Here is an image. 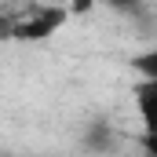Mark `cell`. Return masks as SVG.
I'll list each match as a JSON object with an SVG mask.
<instances>
[{"mask_svg":"<svg viewBox=\"0 0 157 157\" xmlns=\"http://www.w3.org/2000/svg\"><path fill=\"white\" fill-rule=\"evenodd\" d=\"M66 18H70V7L37 4V7H29V15H26L22 22H15L7 33L15 40H48V37H55V33L66 26Z\"/></svg>","mask_w":157,"mask_h":157,"instance_id":"obj_1","label":"cell"},{"mask_svg":"<svg viewBox=\"0 0 157 157\" xmlns=\"http://www.w3.org/2000/svg\"><path fill=\"white\" fill-rule=\"evenodd\" d=\"M132 102H135V117L143 121V132H157V80H135Z\"/></svg>","mask_w":157,"mask_h":157,"instance_id":"obj_2","label":"cell"},{"mask_svg":"<svg viewBox=\"0 0 157 157\" xmlns=\"http://www.w3.org/2000/svg\"><path fill=\"white\" fill-rule=\"evenodd\" d=\"M132 70H135L139 80H157V44L143 48L139 55H132Z\"/></svg>","mask_w":157,"mask_h":157,"instance_id":"obj_3","label":"cell"},{"mask_svg":"<svg viewBox=\"0 0 157 157\" xmlns=\"http://www.w3.org/2000/svg\"><path fill=\"white\" fill-rule=\"evenodd\" d=\"M143 150L146 157H157V132H143Z\"/></svg>","mask_w":157,"mask_h":157,"instance_id":"obj_4","label":"cell"}]
</instances>
